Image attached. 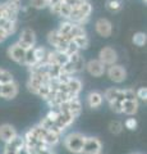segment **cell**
I'll return each instance as SVG.
<instances>
[{"label": "cell", "instance_id": "obj_1", "mask_svg": "<svg viewBox=\"0 0 147 154\" xmlns=\"http://www.w3.org/2000/svg\"><path fill=\"white\" fill-rule=\"evenodd\" d=\"M92 13V5L88 0H84L82 3H78L77 5H74L70 11L69 21L73 23H78L81 26H84L88 22L90 16Z\"/></svg>", "mask_w": 147, "mask_h": 154}, {"label": "cell", "instance_id": "obj_2", "mask_svg": "<svg viewBox=\"0 0 147 154\" xmlns=\"http://www.w3.org/2000/svg\"><path fill=\"white\" fill-rule=\"evenodd\" d=\"M84 136L81 132H70L64 137V146L68 152L74 153V154H81L84 143Z\"/></svg>", "mask_w": 147, "mask_h": 154}, {"label": "cell", "instance_id": "obj_3", "mask_svg": "<svg viewBox=\"0 0 147 154\" xmlns=\"http://www.w3.org/2000/svg\"><path fill=\"white\" fill-rule=\"evenodd\" d=\"M47 42L54 50L59 51H65L68 46V40L64 36H61L56 30H53L47 33Z\"/></svg>", "mask_w": 147, "mask_h": 154}, {"label": "cell", "instance_id": "obj_4", "mask_svg": "<svg viewBox=\"0 0 147 154\" xmlns=\"http://www.w3.org/2000/svg\"><path fill=\"white\" fill-rule=\"evenodd\" d=\"M105 73L111 81H114L115 84H122L127 79V71L124 69V67L120 64H111L109 66V68L105 71Z\"/></svg>", "mask_w": 147, "mask_h": 154}, {"label": "cell", "instance_id": "obj_5", "mask_svg": "<svg viewBox=\"0 0 147 154\" xmlns=\"http://www.w3.org/2000/svg\"><path fill=\"white\" fill-rule=\"evenodd\" d=\"M21 4L19 2H14V0H8V2L3 3V17H5L10 21H16L18 19V14L21 12Z\"/></svg>", "mask_w": 147, "mask_h": 154}, {"label": "cell", "instance_id": "obj_6", "mask_svg": "<svg viewBox=\"0 0 147 154\" xmlns=\"http://www.w3.org/2000/svg\"><path fill=\"white\" fill-rule=\"evenodd\" d=\"M17 42L22 48H25L26 50L30 49V48H34L36 45V33H35V31L32 30V28H30V27L23 28Z\"/></svg>", "mask_w": 147, "mask_h": 154}, {"label": "cell", "instance_id": "obj_7", "mask_svg": "<svg viewBox=\"0 0 147 154\" xmlns=\"http://www.w3.org/2000/svg\"><path fill=\"white\" fill-rule=\"evenodd\" d=\"M97 59L100 62H102L106 67H109L111 64H115L118 62V53L111 46H104L100 50V53H98Z\"/></svg>", "mask_w": 147, "mask_h": 154}, {"label": "cell", "instance_id": "obj_8", "mask_svg": "<svg viewBox=\"0 0 147 154\" xmlns=\"http://www.w3.org/2000/svg\"><path fill=\"white\" fill-rule=\"evenodd\" d=\"M101 149H102V144L97 137L86 136L81 154H98L101 153Z\"/></svg>", "mask_w": 147, "mask_h": 154}, {"label": "cell", "instance_id": "obj_9", "mask_svg": "<svg viewBox=\"0 0 147 154\" xmlns=\"http://www.w3.org/2000/svg\"><path fill=\"white\" fill-rule=\"evenodd\" d=\"M18 91H19V86L14 80L9 81V82L1 84V88H0V98H4L7 100H12L18 95Z\"/></svg>", "mask_w": 147, "mask_h": 154}, {"label": "cell", "instance_id": "obj_10", "mask_svg": "<svg viewBox=\"0 0 147 154\" xmlns=\"http://www.w3.org/2000/svg\"><path fill=\"white\" fill-rule=\"evenodd\" d=\"M8 57L10 58L13 62H16L18 64H23L25 63V55H26V49L22 48L18 42H14L8 48Z\"/></svg>", "mask_w": 147, "mask_h": 154}, {"label": "cell", "instance_id": "obj_11", "mask_svg": "<svg viewBox=\"0 0 147 154\" xmlns=\"http://www.w3.org/2000/svg\"><path fill=\"white\" fill-rule=\"evenodd\" d=\"M84 69H86L88 73L91 76H93V77H101L104 73H105L106 66L98 59H91V60H88L86 63Z\"/></svg>", "mask_w": 147, "mask_h": 154}, {"label": "cell", "instance_id": "obj_12", "mask_svg": "<svg viewBox=\"0 0 147 154\" xmlns=\"http://www.w3.org/2000/svg\"><path fill=\"white\" fill-rule=\"evenodd\" d=\"M95 30H96L97 35H100L104 38H107V37H110L113 33V25L109 19L100 18L95 23Z\"/></svg>", "mask_w": 147, "mask_h": 154}, {"label": "cell", "instance_id": "obj_13", "mask_svg": "<svg viewBox=\"0 0 147 154\" xmlns=\"http://www.w3.org/2000/svg\"><path fill=\"white\" fill-rule=\"evenodd\" d=\"M65 89L68 91L69 98H75L81 93V90H82V82L77 77L69 76L68 80L65 81Z\"/></svg>", "mask_w": 147, "mask_h": 154}, {"label": "cell", "instance_id": "obj_14", "mask_svg": "<svg viewBox=\"0 0 147 154\" xmlns=\"http://www.w3.org/2000/svg\"><path fill=\"white\" fill-rule=\"evenodd\" d=\"M49 8H50V12L53 14H55V16H59L63 19H69L72 7H69L67 3L60 2V3L53 4V5H49Z\"/></svg>", "mask_w": 147, "mask_h": 154}, {"label": "cell", "instance_id": "obj_15", "mask_svg": "<svg viewBox=\"0 0 147 154\" xmlns=\"http://www.w3.org/2000/svg\"><path fill=\"white\" fill-rule=\"evenodd\" d=\"M17 131L12 125L9 123H3L0 125V140L4 141V143H8L10 141L14 136H17Z\"/></svg>", "mask_w": 147, "mask_h": 154}, {"label": "cell", "instance_id": "obj_16", "mask_svg": "<svg viewBox=\"0 0 147 154\" xmlns=\"http://www.w3.org/2000/svg\"><path fill=\"white\" fill-rule=\"evenodd\" d=\"M0 30H1L5 35L9 37L17 31V22L10 21L5 17H0Z\"/></svg>", "mask_w": 147, "mask_h": 154}, {"label": "cell", "instance_id": "obj_17", "mask_svg": "<svg viewBox=\"0 0 147 154\" xmlns=\"http://www.w3.org/2000/svg\"><path fill=\"white\" fill-rule=\"evenodd\" d=\"M138 112V100H123L122 103V113L127 116H134Z\"/></svg>", "mask_w": 147, "mask_h": 154}, {"label": "cell", "instance_id": "obj_18", "mask_svg": "<svg viewBox=\"0 0 147 154\" xmlns=\"http://www.w3.org/2000/svg\"><path fill=\"white\" fill-rule=\"evenodd\" d=\"M102 100H104V96L101 93H98V91H91V93L87 95V104H88V107L92 109L101 107Z\"/></svg>", "mask_w": 147, "mask_h": 154}, {"label": "cell", "instance_id": "obj_19", "mask_svg": "<svg viewBox=\"0 0 147 154\" xmlns=\"http://www.w3.org/2000/svg\"><path fill=\"white\" fill-rule=\"evenodd\" d=\"M23 146H25V139H23V136L17 135V136H14L10 141L5 143V148H4V150H10V152H16L17 153Z\"/></svg>", "mask_w": 147, "mask_h": 154}, {"label": "cell", "instance_id": "obj_20", "mask_svg": "<svg viewBox=\"0 0 147 154\" xmlns=\"http://www.w3.org/2000/svg\"><path fill=\"white\" fill-rule=\"evenodd\" d=\"M65 103H67V107H68V109H69V112L73 114L74 118H77L78 116L81 114V112H82V104H81L78 96L68 99Z\"/></svg>", "mask_w": 147, "mask_h": 154}, {"label": "cell", "instance_id": "obj_21", "mask_svg": "<svg viewBox=\"0 0 147 154\" xmlns=\"http://www.w3.org/2000/svg\"><path fill=\"white\" fill-rule=\"evenodd\" d=\"M69 60L74 64L75 73H78V72H82V71L84 69L86 62H84L83 57L81 55V53H79V51H75V53H73V54H70V55H69Z\"/></svg>", "mask_w": 147, "mask_h": 154}, {"label": "cell", "instance_id": "obj_22", "mask_svg": "<svg viewBox=\"0 0 147 154\" xmlns=\"http://www.w3.org/2000/svg\"><path fill=\"white\" fill-rule=\"evenodd\" d=\"M59 140H60V134L55 132V131H51V130H47L46 131V135L44 137V144L46 146L53 148L59 143Z\"/></svg>", "mask_w": 147, "mask_h": 154}, {"label": "cell", "instance_id": "obj_23", "mask_svg": "<svg viewBox=\"0 0 147 154\" xmlns=\"http://www.w3.org/2000/svg\"><path fill=\"white\" fill-rule=\"evenodd\" d=\"M72 41L74 42L75 45H77V48L79 50H86L90 48V38L87 36V33L86 35H81V36H75L72 38Z\"/></svg>", "mask_w": 147, "mask_h": 154}, {"label": "cell", "instance_id": "obj_24", "mask_svg": "<svg viewBox=\"0 0 147 154\" xmlns=\"http://www.w3.org/2000/svg\"><path fill=\"white\" fill-rule=\"evenodd\" d=\"M47 50L44 46H34V55L36 59V63H42V62H46V57H47Z\"/></svg>", "mask_w": 147, "mask_h": 154}, {"label": "cell", "instance_id": "obj_25", "mask_svg": "<svg viewBox=\"0 0 147 154\" xmlns=\"http://www.w3.org/2000/svg\"><path fill=\"white\" fill-rule=\"evenodd\" d=\"M72 26H73V22L69 21V19H64L63 22L59 25V28L56 31H58L61 36H64L65 38L68 40V36H69V32L72 30ZM69 41V40H68Z\"/></svg>", "mask_w": 147, "mask_h": 154}, {"label": "cell", "instance_id": "obj_26", "mask_svg": "<svg viewBox=\"0 0 147 154\" xmlns=\"http://www.w3.org/2000/svg\"><path fill=\"white\" fill-rule=\"evenodd\" d=\"M123 8V2L122 0H107L106 2V9L111 13H118L120 12Z\"/></svg>", "mask_w": 147, "mask_h": 154}, {"label": "cell", "instance_id": "obj_27", "mask_svg": "<svg viewBox=\"0 0 147 154\" xmlns=\"http://www.w3.org/2000/svg\"><path fill=\"white\" fill-rule=\"evenodd\" d=\"M81 35H86V30H84V27L81 26V25H78V23H73L72 30H70L69 36H68V40H72L73 37L81 36Z\"/></svg>", "mask_w": 147, "mask_h": 154}, {"label": "cell", "instance_id": "obj_28", "mask_svg": "<svg viewBox=\"0 0 147 154\" xmlns=\"http://www.w3.org/2000/svg\"><path fill=\"white\" fill-rule=\"evenodd\" d=\"M132 41H133V44L137 46H145L147 42V35L145 32H137L133 35V37H132Z\"/></svg>", "mask_w": 147, "mask_h": 154}, {"label": "cell", "instance_id": "obj_29", "mask_svg": "<svg viewBox=\"0 0 147 154\" xmlns=\"http://www.w3.org/2000/svg\"><path fill=\"white\" fill-rule=\"evenodd\" d=\"M119 91L120 89H116V88H109L105 90V94H104L102 96L107 100V103L113 102V100H115L118 98V95H119Z\"/></svg>", "mask_w": 147, "mask_h": 154}, {"label": "cell", "instance_id": "obj_30", "mask_svg": "<svg viewBox=\"0 0 147 154\" xmlns=\"http://www.w3.org/2000/svg\"><path fill=\"white\" fill-rule=\"evenodd\" d=\"M123 128H124L123 123L120 121H116V119L109 123V131H110L111 134H114V135H119L123 131Z\"/></svg>", "mask_w": 147, "mask_h": 154}, {"label": "cell", "instance_id": "obj_31", "mask_svg": "<svg viewBox=\"0 0 147 154\" xmlns=\"http://www.w3.org/2000/svg\"><path fill=\"white\" fill-rule=\"evenodd\" d=\"M61 73H63V75H67V76H73V75L75 73L74 64H73L70 60H68L65 64L61 66Z\"/></svg>", "mask_w": 147, "mask_h": 154}, {"label": "cell", "instance_id": "obj_32", "mask_svg": "<svg viewBox=\"0 0 147 154\" xmlns=\"http://www.w3.org/2000/svg\"><path fill=\"white\" fill-rule=\"evenodd\" d=\"M12 80H14V79H13V75L10 72L4 69V68H0V84H5Z\"/></svg>", "mask_w": 147, "mask_h": 154}, {"label": "cell", "instance_id": "obj_33", "mask_svg": "<svg viewBox=\"0 0 147 154\" xmlns=\"http://www.w3.org/2000/svg\"><path fill=\"white\" fill-rule=\"evenodd\" d=\"M30 5L32 8L37 9V11L45 9V8H47V0H30Z\"/></svg>", "mask_w": 147, "mask_h": 154}, {"label": "cell", "instance_id": "obj_34", "mask_svg": "<svg viewBox=\"0 0 147 154\" xmlns=\"http://www.w3.org/2000/svg\"><path fill=\"white\" fill-rule=\"evenodd\" d=\"M122 103L123 102H120L119 99H115L109 103V107H110V109L114 113H122Z\"/></svg>", "mask_w": 147, "mask_h": 154}, {"label": "cell", "instance_id": "obj_35", "mask_svg": "<svg viewBox=\"0 0 147 154\" xmlns=\"http://www.w3.org/2000/svg\"><path fill=\"white\" fill-rule=\"evenodd\" d=\"M122 93H123V98H124V100H133V99H137L136 91H134L133 89H123Z\"/></svg>", "mask_w": 147, "mask_h": 154}, {"label": "cell", "instance_id": "obj_36", "mask_svg": "<svg viewBox=\"0 0 147 154\" xmlns=\"http://www.w3.org/2000/svg\"><path fill=\"white\" fill-rule=\"evenodd\" d=\"M137 119L133 118V117H129V118H127L125 119V122H124V126L125 128H128L129 131H134V130L137 128Z\"/></svg>", "mask_w": 147, "mask_h": 154}, {"label": "cell", "instance_id": "obj_37", "mask_svg": "<svg viewBox=\"0 0 147 154\" xmlns=\"http://www.w3.org/2000/svg\"><path fill=\"white\" fill-rule=\"evenodd\" d=\"M136 96H137L138 99L146 102V100H147V89H146V88H140L138 90L136 91Z\"/></svg>", "mask_w": 147, "mask_h": 154}, {"label": "cell", "instance_id": "obj_38", "mask_svg": "<svg viewBox=\"0 0 147 154\" xmlns=\"http://www.w3.org/2000/svg\"><path fill=\"white\" fill-rule=\"evenodd\" d=\"M37 154H54V153H53V150H51L49 146H46V148H44V149H41V150L37 153Z\"/></svg>", "mask_w": 147, "mask_h": 154}, {"label": "cell", "instance_id": "obj_39", "mask_svg": "<svg viewBox=\"0 0 147 154\" xmlns=\"http://www.w3.org/2000/svg\"><path fill=\"white\" fill-rule=\"evenodd\" d=\"M8 38V36L5 35V33H4L1 30H0V44H1V42H4Z\"/></svg>", "mask_w": 147, "mask_h": 154}, {"label": "cell", "instance_id": "obj_40", "mask_svg": "<svg viewBox=\"0 0 147 154\" xmlns=\"http://www.w3.org/2000/svg\"><path fill=\"white\" fill-rule=\"evenodd\" d=\"M17 154H30V153H28V150L26 149V146H23V148H21L17 152Z\"/></svg>", "mask_w": 147, "mask_h": 154}, {"label": "cell", "instance_id": "obj_41", "mask_svg": "<svg viewBox=\"0 0 147 154\" xmlns=\"http://www.w3.org/2000/svg\"><path fill=\"white\" fill-rule=\"evenodd\" d=\"M60 2H64V0H47V7L53 5V4H56V3H60Z\"/></svg>", "mask_w": 147, "mask_h": 154}, {"label": "cell", "instance_id": "obj_42", "mask_svg": "<svg viewBox=\"0 0 147 154\" xmlns=\"http://www.w3.org/2000/svg\"><path fill=\"white\" fill-rule=\"evenodd\" d=\"M3 154H17L16 152H10V150H4Z\"/></svg>", "mask_w": 147, "mask_h": 154}, {"label": "cell", "instance_id": "obj_43", "mask_svg": "<svg viewBox=\"0 0 147 154\" xmlns=\"http://www.w3.org/2000/svg\"><path fill=\"white\" fill-rule=\"evenodd\" d=\"M0 17H3V3L0 4Z\"/></svg>", "mask_w": 147, "mask_h": 154}, {"label": "cell", "instance_id": "obj_44", "mask_svg": "<svg viewBox=\"0 0 147 154\" xmlns=\"http://www.w3.org/2000/svg\"><path fill=\"white\" fill-rule=\"evenodd\" d=\"M82 2H84V0H77V3H82Z\"/></svg>", "mask_w": 147, "mask_h": 154}, {"label": "cell", "instance_id": "obj_45", "mask_svg": "<svg viewBox=\"0 0 147 154\" xmlns=\"http://www.w3.org/2000/svg\"><path fill=\"white\" fill-rule=\"evenodd\" d=\"M142 2H143V3H145V4H146V3H147V0H142Z\"/></svg>", "mask_w": 147, "mask_h": 154}, {"label": "cell", "instance_id": "obj_46", "mask_svg": "<svg viewBox=\"0 0 147 154\" xmlns=\"http://www.w3.org/2000/svg\"><path fill=\"white\" fill-rule=\"evenodd\" d=\"M14 2H21V0H14Z\"/></svg>", "mask_w": 147, "mask_h": 154}, {"label": "cell", "instance_id": "obj_47", "mask_svg": "<svg viewBox=\"0 0 147 154\" xmlns=\"http://www.w3.org/2000/svg\"><path fill=\"white\" fill-rule=\"evenodd\" d=\"M0 88H1V84H0Z\"/></svg>", "mask_w": 147, "mask_h": 154}, {"label": "cell", "instance_id": "obj_48", "mask_svg": "<svg viewBox=\"0 0 147 154\" xmlns=\"http://www.w3.org/2000/svg\"><path fill=\"white\" fill-rule=\"evenodd\" d=\"M98 154H101V153H98Z\"/></svg>", "mask_w": 147, "mask_h": 154}]
</instances>
